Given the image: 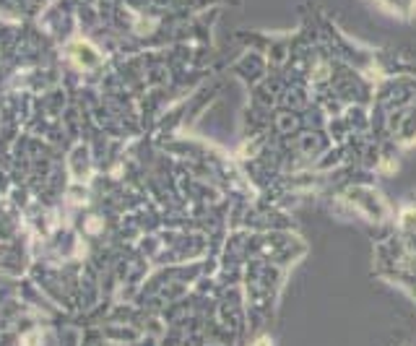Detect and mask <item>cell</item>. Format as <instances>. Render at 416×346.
<instances>
[{
    "mask_svg": "<svg viewBox=\"0 0 416 346\" xmlns=\"http://www.w3.org/2000/svg\"><path fill=\"white\" fill-rule=\"evenodd\" d=\"M255 346H268V341H258V344H255Z\"/></svg>",
    "mask_w": 416,
    "mask_h": 346,
    "instance_id": "7a4b0ae2",
    "label": "cell"
},
{
    "mask_svg": "<svg viewBox=\"0 0 416 346\" xmlns=\"http://www.w3.org/2000/svg\"><path fill=\"white\" fill-rule=\"evenodd\" d=\"M385 10H390L393 16H411L416 10V0H377Z\"/></svg>",
    "mask_w": 416,
    "mask_h": 346,
    "instance_id": "6da1fadb",
    "label": "cell"
}]
</instances>
